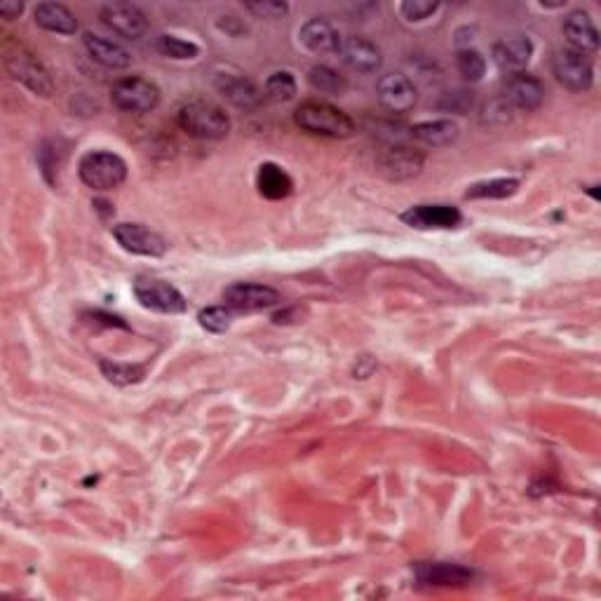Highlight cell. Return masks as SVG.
Returning a JSON list of instances; mask_svg holds the SVG:
<instances>
[{"label": "cell", "instance_id": "obj_1", "mask_svg": "<svg viewBox=\"0 0 601 601\" xmlns=\"http://www.w3.org/2000/svg\"><path fill=\"white\" fill-rule=\"evenodd\" d=\"M294 123L301 132L315 134V137L348 139L355 132V123L348 113L336 108L327 101H306L294 111Z\"/></svg>", "mask_w": 601, "mask_h": 601}, {"label": "cell", "instance_id": "obj_2", "mask_svg": "<svg viewBox=\"0 0 601 601\" xmlns=\"http://www.w3.org/2000/svg\"><path fill=\"white\" fill-rule=\"evenodd\" d=\"M177 123L188 137L205 141H219L231 132V118L214 101H188L179 108Z\"/></svg>", "mask_w": 601, "mask_h": 601}, {"label": "cell", "instance_id": "obj_3", "mask_svg": "<svg viewBox=\"0 0 601 601\" xmlns=\"http://www.w3.org/2000/svg\"><path fill=\"white\" fill-rule=\"evenodd\" d=\"M78 174L94 191H113L127 179V162L118 153L90 151L80 158Z\"/></svg>", "mask_w": 601, "mask_h": 601}, {"label": "cell", "instance_id": "obj_4", "mask_svg": "<svg viewBox=\"0 0 601 601\" xmlns=\"http://www.w3.org/2000/svg\"><path fill=\"white\" fill-rule=\"evenodd\" d=\"M5 69L17 83H22L24 87H29L33 94H40V97H50L54 85L50 73L36 54H31L24 47H5Z\"/></svg>", "mask_w": 601, "mask_h": 601}, {"label": "cell", "instance_id": "obj_5", "mask_svg": "<svg viewBox=\"0 0 601 601\" xmlns=\"http://www.w3.org/2000/svg\"><path fill=\"white\" fill-rule=\"evenodd\" d=\"M111 101L125 113H151L160 104V90L151 80L127 76L113 83Z\"/></svg>", "mask_w": 601, "mask_h": 601}, {"label": "cell", "instance_id": "obj_6", "mask_svg": "<svg viewBox=\"0 0 601 601\" xmlns=\"http://www.w3.org/2000/svg\"><path fill=\"white\" fill-rule=\"evenodd\" d=\"M134 296H137L141 306L162 315H179L186 313L188 308L184 294L177 287L155 278H139L134 282Z\"/></svg>", "mask_w": 601, "mask_h": 601}, {"label": "cell", "instance_id": "obj_7", "mask_svg": "<svg viewBox=\"0 0 601 601\" xmlns=\"http://www.w3.org/2000/svg\"><path fill=\"white\" fill-rule=\"evenodd\" d=\"M378 172L390 181H407L421 174L425 165L423 148L409 144H395L378 155Z\"/></svg>", "mask_w": 601, "mask_h": 601}, {"label": "cell", "instance_id": "obj_8", "mask_svg": "<svg viewBox=\"0 0 601 601\" xmlns=\"http://www.w3.org/2000/svg\"><path fill=\"white\" fill-rule=\"evenodd\" d=\"M552 73L571 92H587L594 83V66L590 57L576 50H559L552 57Z\"/></svg>", "mask_w": 601, "mask_h": 601}, {"label": "cell", "instance_id": "obj_9", "mask_svg": "<svg viewBox=\"0 0 601 601\" xmlns=\"http://www.w3.org/2000/svg\"><path fill=\"white\" fill-rule=\"evenodd\" d=\"M376 97L386 111L402 116V113H409L416 106L418 94L416 85L407 76H402V73H386V76L378 78Z\"/></svg>", "mask_w": 601, "mask_h": 601}, {"label": "cell", "instance_id": "obj_10", "mask_svg": "<svg viewBox=\"0 0 601 601\" xmlns=\"http://www.w3.org/2000/svg\"><path fill=\"white\" fill-rule=\"evenodd\" d=\"M101 22H104L113 33H118L120 38L139 40L146 36L148 19L137 5L127 3H108L99 12Z\"/></svg>", "mask_w": 601, "mask_h": 601}, {"label": "cell", "instance_id": "obj_11", "mask_svg": "<svg viewBox=\"0 0 601 601\" xmlns=\"http://www.w3.org/2000/svg\"><path fill=\"white\" fill-rule=\"evenodd\" d=\"M400 219L416 231H449L461 226L463 214L451 205H414Z\"/></svg>", "mask_w": 601, "mask_h": 601}, {"label": "cell", "instance_id": "obj_12", "mask_svg": "<svg viewBox=\"0 0 601 601\" xmlns=\"http://www.w3.org/2000/svg\"><path fill=\"white\" fill-rule=\"evenodd\" d=\"M224 301L233 310H266L280 303V292L273 287L256 285V282H235V285L224 289Z\"/></svg>", "mask_w": 601, "mask_h": 601}, {"label": "cell", "instance_id": "obj_13", "mask_svg": "<svg viewBox=\"0 0 601 601\" xmlns=\"http://www.w3.org/2000/svg\"><path fill=\"white\" fill-rule=\"evenodd\" d=\"M113 238L118 240V245L125 252L139 256H153L155 259V256H162L167 252V240L160 233L141 224H118L113 228Z\"/></svg>", "mask_w": 601, "mask_h": 601}, {"label": "cell", "instance_id": "obj_14", "mask_svg": "<svg viewBox=\"0 0 601 601\" xmlns=\"http://www.w3.org/2000/svg\"><path fill=\"white\" fill-rule=\"evenodd\" d=\"M545 99V87L536 76H529V73H515V76H508L503 85V101L517 111L531 113L540 108Z\"/></svg>", "mask_w": 601, "mask_h": 601}, {"label": "cell", "instance_id": "obj_15", "mask_svg": "<svg viewBox=\"0 0 601 601\" xmlns=\"http://www.w3.org/2000/svg\"><path fill=\"white\" fill-rule=\"evenodd\" d=\"M339 57L350 71L364 73V76H367V73H376L383 64V54L378 50V45L362 36H350L343 40Z\"/></svg>", "mask_w": 601, "mask_h": 601}, {"label": "cell", "instance_id": "obj_16", "mask_svg": "<svg viewBox=\"0 0 601 601\" xmlns=\"http://www.w3.org/2000/svg\"><path fill=\"white\" fill-rule=\"evenodd\" d=\"M491 54H494L498 69L508 73V76H515V73H524L526 66H529L533 57V43L529 36H510L498 40Z\"/></svg>", "mask_w": 601, "mask_h": 601}, {"label": "cell", "instance_id": "obj_17", "mask_svg": "<svg viewBox=\"0 0 601 601\" xmlns=\"http://www.w3.org/2000/svg\"><path fill=\"white\" fill-rule=\"evenodd\" d=\"M216 90H219L221 97L226 101H231L233 106L245 108V111H252V108H259L263 101V92L256 87L252 80L240 76V73H219L214 80Z\"/></svg>", "mask_w": 601, "mask_h": 601}, {"label": "cell", "instance_id": "obj_18", "mask_svg": "<svg viewBox=\"0 0 601 601\" xmlns=\"http://www.w3.org/2000/svg\"><path fill=\"white\" fill-rule=\"evenodd\" d=\"M414 573L423 585L435 587H465L475 578V573L468 566L447 562H421L414 566Z\"/></svg>", "mask_w": 601, "mask_h": 601}, {"label": "cell", "instance_id": "obj_19", "mask_svg": "<svg viewBox=\"0 0 601 601\" xmlns=\"http://www.w3.org/2000/svg\"><path fill=\"white\" fill-rule=\"evenodd\" d=\"M83 43H85L87 54H90L94 62L104 66V69L120 71V69H127V66L132 64L130 50H127L125 45H120L118 40H111L106 36H99V33L87 31L83 36Z\"/></svg>", "mask_w": 601, "mask_h": 601}, {"label": "cell", "instance_id": "obj_20", "mask_svg": "<svg viewBox=\"0 0 601 601\" xmlns=\"http://www.w3.org/2000/svg\"><path fill=\"white\" fill-rule=\"evenodd\" d=\"M299 40L306 50L315 54H332L341 50V33L336 31V26L327 19H308L306 24L299 29Z\"/></svg>", "mask_w": 601, "mask_h": 601}, {"label": "cell", "instance_id": "obj_21", "mask_svg": "<svg viewBox=\"0 0 601 601\" xmlns=\"http://www.w3.org/2000/svg\"><path fill=\"white\" fill-rule=\"evenodd\" d=\"M564 36L569 40L571 50L585 54V57L599 50L597 26H594L592 17L583 10L571 12V15L564 19Z\"/></svg>", "mask_w": 601, "mask_h": 601}, {"label": "cell", "instance_id": "obj_22", "mask_svg": "<svg viewBox=\"0 0 601 601\" xmlns=\"http://www.w3.org/2000/svg\"><path fill=\"white\" fill-rule=\"evenodd\" d=\"M33 19L40 29L59 33V36H73L78 31V19L62 3H38L33 8Z\"/></svg>", "mask_w": 601, "mask_h": 601}, {"label": "cell", "instance_id": "obj_23", "mask_svg": "<svg viewBox=\"0 0 601 601\" xmlns=\"http://www.w3.org/2000/svg\"><path fill=\"white\" fill-rule=\"evenodd\" d=\"M256 188L263 198L268 200H285L294 191V181L289 174L275 162H263L256 172Z\"/></svg>", "mask_w": 601, "mask_h": 601}, {"label": "cell", "instance_id": "obj_24", "mask_svg": "<svg viewBox=\"0 0 601 601\" xmlns=\"http://www.w3.org/2000/svg\"><path fill=\"white\" fill-rule=\"evenodd\" d=\"M411 137L423 146L444 148L456 144L458 137H461V130H458L454 120H428V123H418L411 127Z\"/></svg>", "mask_w": 601, "mask_h": 601}, {"label": "cell", "instance_id": "obj_25", "mask_svg": "<svg viewBox=\"0 0 601 601\" xmlns=\"http://www.w3.org/2000/svg\"><path fill=\"white\" fill-rule=\"evenodd\" d=\"M308 83L315 92L329 94V97H343L350 87L346 76H341L332 66H313V69L308 71Z\"/></svg>", "mask_w": 601, "mask_h": 601}, {"label": "cell", "instance_id": "obj_26", "mask_svg": "<svg viewBox=\"0 0 601 601\" xmlns=\"http://www.w3.org/2000/svg\"><path fill=\"white\" fill-rule=\"evenodd\" d=\"M101 374L106 376V381L116 383V386H132L139 383L146 376L144 364H130V362H113V360H101L99 362Z\"/></svg>", "mask_w": 601, "mask_h": 601}, {"label": "cell", "instance_id": "obj_27", "mask_svg": "<svg viewBox=\"0 0 601 601\" xmlns=\"http://www.w3.org/2000/svg\"><path fill=\"white\" fill-rule=\"evenodd\" d=\"M519 188L517 179H491V181H479V184L470 186L465 198L468 200H503L515 195Z\"/></svg>", "mask_w": 601, "mask_h": 601}, {"label": "cell", "instance_id": "obj_28", "mask_svg": "<svg viewBox=\"0 0 601 601\" xmlns=\"http://www.w3.org/2000/svg\"><path fill=\"white\" fill-rule=\"evenodd\" d=\"M294 94H296V80L289 71L270 73L266 83H263V99L275 101V104H285V101L294 99Z\"/></svg>", "mask_w": 601, "mask_h": 601}, {"label": "cell", "instance_id": "obj_29", "mask_svg": "<svg viewBox=\"0 0 601 601\" xmlns=\"http://www.w3.org/2000/svg\"><path fill=\"white\" fill-rule=\"evenodd\" d=\"M155 50H158L162 57L177 59V62H186V59H195L200 54V47L191 43V40H184L179 36H158L155 40Z\"/></svg>", "mask_w": 601, "mask_h": 601}, {"label": "cell", "instance_id": "obj_30", "mask_svg": "<svg viewBox=\"0 0 601 601\" xmlns=\"http://www.w3.org/2000/svg\"><path fill=\"white\" fill-rule=\"evenodd\" d=\"M456 66H458V73H461L468 83H479V80L486 76V59L482 57V52L472 50V47L458 50Z\"/></svg>", "mask_w": 601, "mask_h": 601}, {"label": "cell", "instance_id": "obj_31", "mask_svg": "<svg viewBox=\"0 0 601 601\" xmlns=\"http://www.w3.org/2000/svg\"><path fill=\"white\" fill-rule=\"evenodd\" d=\"M198 322L202 329H207V332L212 334H224L231 329L233 322V313L228 306H209L205 310H200Z\"/></svg>", "mask_w": 601, "mask_h": 601}, {"label": "cell", "instance_id": "obj_32", "mask_svg": "<svg viewBox=\"0 0 601 601\" xmlns=\"http://www.w3.org/2000/svg\"><path fill=\"white\" fill-rule=\"evenodd\" d=\"M440 10V3H430V0H404L400 5L402 17L407 22H425V19L435 15Z\"/></svg>", "mask_w": 601, "mask_h": 601}, {"label": "cell", "instance_id": "obj_33", "mask_svg": "<svg viewBox=\"0 0 601 601\" xmlns=\"http://www.w3.org/2000/svg\"><path fill=\"white\" fill-rule=\"evenodd\" d=\"M245 10L259 19H282L289 12V5L280 0H256V3H245Z\"/></svg>", "mask_w": 601, "mask_h": 601}, {"label": "cell", "instance_id": "obj_34", "mask_svg": "<svg viewBox=\"0 0 601 601\" xmlns=\"http://www.w3.org/2000/svg\"><path fill=\"white\" fill-rule=\"evenodd\" d=\"M470 106H472V97H470L468 92H454V94H447V99L442 101V108H444V111H451V113H465Z\"/></svg>", "mask_w": 601, "mask_h": 601}, {"label": "cell", "instance_id": "obj_35", "mask_svg": "<svg viewBox=\"0 0 601 601\" xmlns=\"http://www.w3.org/2000/svg\"><path fill=\"white\" fill-rule=\"evenodd\" d=\"M24 12V3H19V0H3L0 3V15L5 19H17Z\"/></svg>", "mask_w": 601, "mask_h": 601}]
</instances>
